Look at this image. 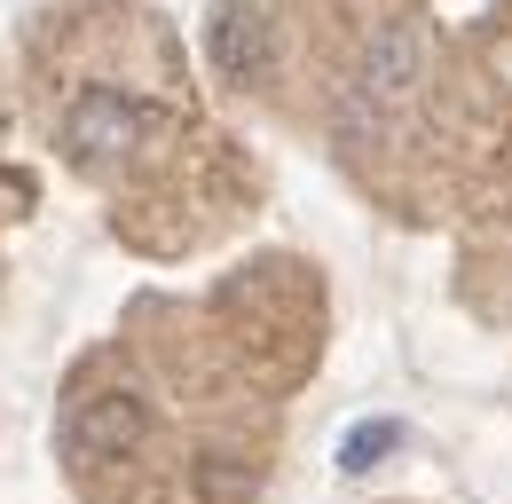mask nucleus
<instances>
[{
    "mask_svg": "<svg viewBox=\"0 0 512 504\" xmlns=\"http://www.w3.org/2000/svg\"><path fill=\"white\" fill-rule=\"evenodd\" d=\"M174 111L158 103V87L142 79H79L56 111V150L87 174H127L166 142Z\"/></svg>",
    "mask_w": 512,
    "mask_h": 504,
    "instance_id": "f257e3e1",
    "label": "nucleus"
},
{
    "mask_svg": "<svg viewBox=\"0 0 512 504\" xmlns=\"http://www.w3.org/2000/svg\"><path fill=\"white\" fill-rule=\"evenodd\" d=\"M134 434V402H87L79 418H71V441L79 449H119Z\"/></svg>",
    "mask_w": 512,
    "mask_h": 504,
    "instance_id": "f03ea898",
    "label": "nucleus"
}]
</instances>
